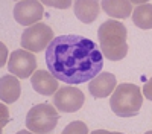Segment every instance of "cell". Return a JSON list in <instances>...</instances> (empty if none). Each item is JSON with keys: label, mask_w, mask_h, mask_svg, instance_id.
<instances>
[{"label": "cell", "mask_w": 152, "mask_h": 134, "mask_svg": "<svg viewBox=\"0 0 152 134\" xmlns=\"http://www.w3.org/2000/svg\"><path fill=\"white\" fill-rule=\"evenodd\" d=\"M46 64L58 81L76 85L99 75L104 55L97 44L84 35H59L46 49Z\"/></svg>", "instance_id": "obj_1"}, {"label": "cell", "mask_w": 152, "mask_h": 134, "mask_svg": "<svg viewBox=\"0 0 152 134\" xmlns=\"http://www.w3.org/2000/svg\"><path fill=\"white\" fill-rule=\"evenodd\" d=\"M99 43H100V52L110 61H120L128 53V32L122 21L117 20H107L100 24L99 32Z\"/></svg>", "instance_id": "obj_2"}, {"label": "cell", "mask_w": 152, "mask_h": 134, "mask_svg": "<svg viewBox=\"0 0 152 134\" xmlns=\"http://www.w3.org/2000/svg\"><path fill=\"white\" fill-rule=\"evenodd\" d=\"M143 104V96L140 89L135 84L123 82L116 85L110 99L111 110L116 116L120 117H132L137 116Z\"/></svg>", "instance_id": "obj_3"}, {"label": "cell", "mask_w": 152, "mask_h": 134, "mask_svg": "<svg viewBox=\"0 0 152 134\" xmlns=\"http://www.w3.org/2000/svg\"><path fill=\"white\" fill-rule=\"evenodd\" d=\"M59 114L56 111V107L50 104H38L32 107L28 116H26V127L29 131L43 134V133H50L58 124Z\"/></svg>", "instance_id": "obj_4"}, {"label": "cell", "mask_w": 152, "mask_h": 134, "mask_svg": "<svg viewBox=\"0 0 152 134\" xmlns=\"http://www.w3.org/2000/svg\"><path fill=\"white\" fill-rule=\"evenodd\" d=\"M53 40V31L46 23H37L21 34V47L29 52H41Z\"/></svg>", "instance_id": "obj_5"}, {"label": "cell", "mask_w": 152, "mask_h": 134, "mask_svg": "<svg viewBox=\"0 0 152 134\" xmlns=\"http://www.w3.org/2000/svg\"><path fill=\"white\" fill-rule=\"evenodd\" d=\"M85 96L82 90L73 85H62L53 94V105L62 113H75L84 105Z\"/></svg>", "instance_id": "obj_6"}, {"label": "cell", "mask_w": 152, "mask_h": 134, "mask_svg": "<svg viewBox=\"0 0 152 134\" xmlns=\"http://www.w3.org/2000/svg\"><path fill=\"white\" fill-rule=\"evenodd\" d=\"M8 69L17 78H29L37 70V58L32 52L18 49V51L11 53V58L8 61Z\"/></svg>", "instance_id": "obj_7"}, {"label": "cell", "mask_w": 152, "mask_h": 134, "mask_svg": "<svg viewBox=\"0 0 152 134\" xmlns=\"http://www.w3.org/2000/svg\"><path fill=\"white\" fill-rule=\"evenodd\" d=\"M44 14L43 3L37 0H21L15 3L14 8V18L18 24L23 26H34L40 21Z\"/></svg>", "instance_id": "obj_8"}, {"label": "cell", "mask_w": 152, "mask_h": 134, "mask_svg": "<svg viewBox=\"0 0 152 134\" xmlns=\"http://www.w3.org/2000/svg\"><path fill=\"white\" fill-rule=\"evenodd\" d=\"M117 85L116 76L110 72H100L96 75L90 84H88V92L91 93L93 97H107L113 93V90Z\"/></svg>", "instance_id": "obj_9"}, {"label": "cell", "mask_w": 152, "mask_h": 134, "mask_svg": "<svg viewBox=\"0 0 152 134\" xmlns=\"http://www.w3.org/2000/svg\"><path fill=\"white\" fill-rule=\"evenodd\" d=\"M31 84L34 90L43 96H52L59 89L58 79L47 70H35L31 76Z\"/></svg>", "instance_id": "obj_10"}, {"label": "cell", "mask_w": 152, "mask_h": 134, "mask_svg": "<svg viewBox=\"0 0 152 134\" xmlns=\"http://www.w3.org/2000/svg\"><path fill=\"white\" fill-rule=\"evenodd\" d=\"M21 93V85L20 81L12 76V75H5L2 78V85H0V97H2L3 104H12L15 102Z\"/></svg>", "instance_id": "obj_11"}, {"label": "cell", "mask_w": 152, "mask_h": 134, "mask_svg": "<svg viewBox=\"0 0 152 134\" xmlns=\"http://www.w3.org/2000/svg\"><path fill=\"white\" fill-rule=\"evenodd\" d=\"M75 15L78 17L82 23H93L100 11V5L94 0H78L75 3Z\"/></svg>", "instance_id": "obj_12"}, {"label": "cell", "mask_w": 152, "mask_h": 134, "mask_svg": "<svg viewBox=\"0 0 152 134\" xmlns=\"http://www.w3.org/2000/svg\"><path fill=\"white\" fill-rule=\"evenodd\" d=\"M102 9L113 18H126L132 12V3L128 0H104Z\"/></svg>", "instance_id": "obj_13"}, {"label": "cell", "mask_w": 152, "mask_h": 134, "mask_svg": "<svg viewBox=\"0 0 152 134\" xmlns=\"http://www.w3.org/2000/svg\"><path fill=\"white\" fill-rule=\"evenodd\" d=\"M132 21L135 26L142 29H151L152 28V6L148 3L137 6L132 14Z\"/></svg>", "instance_id": "obj_14"}, {"label": "cell", "mask_w": 152, "mask_h": 134, "mask_svg": "<svg viewBox=\"0 0 152 134\" xmlns=\"http://www.w3.org/2000/svg\"><path fill=\"white\" fill-rule=\"evenodd\" d=\"M69 133H88L87 125L84 122H72V124L62 131V134H69Z\"/></svg>", "instance_id": "obj_15"}, {"label": "cell", "mask_w": 152, "mask_h": 134, "mask_svg": "<svg viewBox=\"0 0 152 134\" xmlns=\"http://www.w3.org/2000/svg\"><path fill=\"white\" fill-rule=\"evenodd\" d=\"M44 5H50V6H55V8H59V9H66L72 5V2L66 0V2H52V0H44L43 2Z\"/></svg>", "instance_id": "obj_16"}, {"label": "cell", "mask_w": 152, "mask_h": 134, "mask_svg": "<svg viewBox=\"0 0 152 134\" xmlns=\"http://www.w3.org/2000/svg\"><path fill=\"white\" fill-rule=\"evenodd\" d=\"M0 111H2V122H0V128H3L6 124H8V120H9V111H8V107L6 105H0Z\"/></svg>", "instance_id": "obj_17"}, {"label": "cell", "mask_w": 152, "mask_h": 134, "mask_svg": "<svg viewBox=\"0 0 152 134\" xmlns=\"http://www.w3.org/2000/svg\"><path fill=\"white\" fill-rule=\"evenodd\" d=\"M6 55H8V49H6V46L2 43V61H0V64H2V67L6 64Z\"/></svg>", "instance_id": "obj_18"}, {"label": "cell", "mask_w": 152, "mask_h": 134, "mask_svg": "<svg viewBox=\"0 0 152 134\" xmlns=\"http://www.w3.org/2000/svg\"><path fill=\"white\" fill-rule=\"evenodd\" d=\"M145 90H146V92H145L146 97H148V99H151V92H149V90H151V84H146V87H145Z\"/></svg>", "instance_id": "obj_19"}]
</instances>
